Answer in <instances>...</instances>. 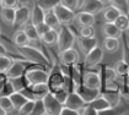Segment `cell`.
Listing matches in <instances>:
<instances>
[{
	"mask_svg": "<svg viewBox=\"0 0 129 115\" xmlns=\"http://www.w3.org/2000/svg\"><path fill=\"white\" fill-rule=\"evenodd\" d=\"M19 51L22 56L25 57L30 64L32 65H41L44 67H52L49 57L47 56V54L37 45L33 44H28L25 47H17Z\"/></svg>",
	"mask_w": 129,
	"mask_h": 115,
	"instance_id": "obj_1",
	"label": "cell"
},
{
	"mask_svg": "<svg viewBox=\"0 0 129 115\" xmlns=\"http://www.w3.org/2000/svg\"><path fill=\"white\" fill-rule=\"evenodd\" d=\"M48 76H49V71L46 70L44 66H41V65H33L32 67H28L23 75L28 87L40 85V83H47Z\"/></svg>",
	"mask_w": 129,
	"mask_h": 115,
	"instance_id": "obj_2",
	"label": "cell"
},
{
	"mask_svg": "<svg viewBox=\"0 0 129 115\" xmlns=\"http://www.w3.org/2000/svg\"><path fill=\"white\" fill-rule=\"evenodd\" d=\"M76 42V34L71 31L70 26H61L58 29V43L57 48L58 51H64L68 49L73 48V45Z\"/></svg>",
	"mask_w": 129,
	"mask_h": 115,
	"instance_id": "obj_3",
	"label": "cell"
},
{
	"mask_svg": "<svg viewBox=\"0 0 129 115\" xmlns=\"http://www.w3.org/2000/svg\"><path fill=\"white\" fill-rule=\"evenodd\" d=\"M64 81H65V74H64L61 66L54 65V66L50 67L48 82H47L50 93H55L57 91L64 88Z\"/></svg>",
	"mask_w": 129,
	"mask_h": 115,
	"instance_id": "obj_4",
	"label": "cell"
},
{
	"mask_svg": "<svg viewBox=\"0 0 129 115\" xmlns=\"http://www.w3.org/2000/svg\"><path fill=\"white\" fill-rule=\"evenodd\" d=\"M105 55V50L101 48V47H96L93 48L89 54L85 55V63H84V69L85 70H91L93 67H96L97 65L101 64L102 59Z\"/></svg>",
	"mask_w": 129,
	"mask_h": 115,
	"instance_id": "obj_5",
	"label": "cell"
},
{
	"mask_svg": "<svg viewBox=\"0 0 129 115\" xmlns=\"http://www.w3.org/2000/svg\"><path fill=\"white\" fill-rule=\"evenodd\" d=\"M54 12V15L57 16L58 21L60 22L61 26H70L73 22H74V19H75V12L71 11V10L67 9L65 6H63L61 4H58L54 9L52 10Z\"/></svg>",
	"mask_w": 129,
	"mask_h": 115,
	"instance_id": "obj_6",
	"label": "cell"
},
{
	"mask_svg": "<svg viewBox=\"0 0 129 115\" xmlns=\"http://www.w3.org/2000/svg\"><path fill=\"white\" fill-rule=\"evenodd\" d=\"M43 102V106L46 110V114L48 115H60L61 110H63V104L57 100V98L54 97L53 93H48L47 96L42 99Z\"/></svg>",
	"mask_w": 129,
	"mask_h": 115,
	"instance_id": "obj_7",
	"label": "cell"
},
{
	"mask_svg": "<svg viewBox=\"0 0 129 115\" xmlns=\"http://www.w3.org/2000/svg\"><path fill=\"white\" fill-rule=\"evenodd\" d=\"M27 61H23V60H12V64L11 66L8 69V71L5 72V76L8 80H15V78H19L22 77L25 75L26 70L28 69L27 67Z\"/></svg>",
	"mask_w": 129,
	"mask_h": 115,
	"instance_id": "obj_8",
	"label": "cell"
},
{
	"mask_svg": "<svg viewBox=\"0 0 129 115\" xmlns=\"http://www.w3.org/2000/svg\"><path fill=\"white\" fill-rule=\"evenodd\" d=\"M82 86L91 88V89H100L102 88V80L99 72L85 70L82 72Z\"/></svg>",
	"mask_w": 129,
	"mask_h": 115,
	"instance_id": "obj_9",
	"label": "cell"
},
{
	"mask_svg": "<svg viewBox=\"0 0 129 115\" xmlns=\"http://www.w3.org/2000/svg\"><path fill=\"white\" fill-rule=\"evenodd\" d=\"M86 103L81 99V97L76 93V92H71L69 93V96L67 98L65 103H64V108H68V109H71V110H75L78 111L80 115L84 113L85 108H86Z\"/></svg>",
	"mask_w": 129,
	"mask_h": 115,
	"instance_id": "obj_10",
	"label": "cell"
},
{
	"mask_svg": "<svg viewBox=\"0 0 129 115\" xmlns=\"http://www.w3.org/2000/svg\"><path fill=\"white\" fill-rule=\"evenodd\" d=\"M79 51L74 48L59 53V61L61 66H74L79 63Z\"/></svg>",
	"mask_w": 129,
	"mask_h": 115,
	"instance_id": "obj_11",
	"label": "cell"
},
{
	"mask_svg": "<svg viewBox=\"0 0 129 115\" xmlns=\"http://www.w3.org/2000/svg\"><path fill=\"white\" fill-rule=\"evenodd\" d=\"M80 11L89 12L91 15H96L105 9V3L101 0H80Z\"/></svg>",
	"mask_w": 129,
	"mask_h": 115,
	"instance_id": "obj_12",
	"label": "cell"
},
{
	"mask_svg": "<svg viewBox=\"0 0 129 115\" xmlns=\"http://www.w3.org/2000/svg\"><path fill=\"white\" fill-rule=\"evenodd\" d=\"M31 17V8L30 6H17L15 9V27L22 28L26 23L30 22Z\"/></svg>",
	"mask_w": 129,
	"mask_h": 115,
	"instance_id": "obj_13",
	"label": "cell"
},
{
	"mask_svg": "<svg viewBox=\"0 0 129 115\" xmlns=\"http://www.w3.org/2000/svg\"><path fill=\"white\" fill-rule=\"evenodd\" d=\"M76 44L79 47L80 51L82 54H89L90 51L93 48H96L99 45V40L95 38H85V37H81V36H78L76 37Z\"/></svg>",
	"mask_w": 129,
	"mask_h": 115,
	"instance_id": "obj_14",
	"label": "cell"
},
{
	"mask_svg": "<svg viewBox=\"0 0 129 115\" xmlns=\"http://www.w3.org/2000/svg\"><path fill=\"white\" fill-rule=\"evenodd\" d=\"M75 92L81 97V99H82L86 104H90L93 99H96V98L101 94V91H100V89H91V88H87V87L82 86V85L78 87Z\"/></svg>",
	"mask_w": 129,
	"mask_h": 115,
	"instance_id": "obj_15",
	"label": "cell"
},
{
	"mask_svg": "<svg viewBox=\"0 0 129 115\" xmlns=\"http://www.w3.org/2000/svg\"><path fill=\"white\" fill-rule=\"evenodd\" d=\"M74 22H75L79 27L93 26L95 22H96V19H95V15H91L89 12H84V11H79L78 14H75Z\"/></svg>",
	"mask_w": 129,
	"mask_h": 115,
	"instance_id": "obj_16",
	"label": "cell"
},
{
	"mask_svg": "<svg viewBox=\"0 0 129 115\" xmlns=\"http://www.w3.org/2000/svg\"><path fill=\"white\" fill-rule=\"evenodd\" d=\"M102 34L105 36V38H119L122 36V32L117 28L114 23L105 22L102 25Z\"/></svg>",
	"mask_w": 129,
	"mask_h": 115,
	"instance_id": "obj_17",
	"label": "cell"
},
{
	"mask_svg": "<svg viewBox=\"0 0 129 115\" xmlns=\"http://www.w3.org/2000/svg\"><path fill=\"white\" fill-rule=\"evenodd\" d=\"M69 76L74 83V87H75V91L79 86L82 85V69L76 64L74 66H70L69 70Z\"/></svg>",
	"mask_w": 129,
	"mask_h": 115,
	"instance_id": "obj_18",
	"label": "cell"
},
{
	"mask_svg": "<svg viewBox=\"0 0 129 115\" xmlns=\"http://www.w3.org/2000/svg\"><path fill=\"white\" fill-rule=\"evenodd\" d=\"M21 29H22V31L26 33L27 38L30 39L31 44H37V43H40V42H41V38L38 37L37 31H36V26H35V25H32L31 22L26 23V25H25V26H23Z\"/></svg>",
	"mask_w": 129,
	"mask_h": 115,
	"instance_id": "obj_19",
	"label": "cell"
},
{
	"mask_svg": "<svg viewBox=\"0 0 129 115\" xmlns=\"http://www.w3.org/2000/svg\"><path fill=\"white\" fill-rule=\"evenodd\" d=\"M122 12L117 8H114L113 5H109L103 10V20L107 23H114V21L118 19V16Z\"/></svg>",
	"mask_w": 129,
	"mask_h": 115,
	"instance_id": "obj_20",
	"label": "cell"
},
{
	"mask_svg": "<svg viewBox=\"0 0 129 115\" xmlns=\"http://www.w3.org/2000/svg\"><path fill=\"white\" fill-rule=\"evenodd\" d=\"M89 106H91L92 109H95L97 113L100 111H103V110H107V109H112V106L109 105V103L102 97V94H100L96 99H93L90 104H87Z\"/></svg>",
	"mask_w": 129,
	"mask_h": 115,
	"instance_id": "obj_21",
	"label": "cell"
},
{
	"mask_svg": "<svg viewBox=\"0 0 129 115\" xmlns=\"http://www.w3.org/2000/svg\"><path fill=\"white\" fill-rule=\"evenodd\" d=\"M44 11L38 8L36 4H33L32 9H31V17H30V22L32 25H38L41 22H44Z\"/></svg>",
	"mask_w": 129,
	"mask_h": 115,
	"instance_id": "obj_22",
	"label": "cell"
},
{
	"mask_svg": "<svg viewBox=\"0 0 129 115\" xmlns=\"http://www.w3.org/2000/svg\"><path fill=\"white\" fill-rule=\"evenodd\" d=\"M102 97L109 103V105L112 108H118L120 104V99L122 94L120 92H101Z\"/></svg>",
	"mask_w": 129,
	"mask_h": 115,
	"instance_id": "obj_23",
	"label": "cell"
},
{
	"mask_svg": "<svg viewBox=\"0 0 129 115\" xmlns=\"http://www.w3.org/2000/svg\"><path fill=\"white\" fill-rule=\"evenodd\" d=\"M0 17L5 25L14 26L15 25V9L0 8Z\"/></svg>",
	"mask_w": 129,
	"mask_h": 115,
	"instance_id": "obj_24",
	"label": "cell"
},
{
	"mask_svg": "<svg viewBox=\"0 0 129 115\" xmlns=\"http://www.w3.org/2000/svg\"><path fill=\"white\" fill-rule=\"evenodd\" d=\"M99 74H100L101 80H102V83H103V82H107V81H114V80H118V76L116 75L113 67L108 66V65L101 67V70L99 71Z\"/></svg>",
	"mask_w": 129,
	"mask_h": 115,
	"instance_id": "obj_25",
	"label": "cell"
},
{
	"mask_svg": "<svg viewBox=\"0 0 129 115\" xmlns=\"http://www.w3.org/2000/svg\"><path fill=\"white\" fill-rule=\"evenodd\" d=\"M120 47L119 38H105L102 43V49L108 53H116Z\"/></svg>",
	"mask_w": 129,
	"mask_h": 115,
	"instance_id": "obj_26",
	"label": "cell"
},
{
	"mask_svg": "<svg viewBox=\"0 0 129 115\" xmlns=\"http://www.w3.org/2000/svg\"><path fill=\"white\" fill-rule=\"evenodd\" d=\"M41 42H42L43 45H46V47L57 45V43H58V31H55V29L48 31V32L41 38Z\"/></svg>",
	"mask_w": 129,
	"mask_h": 115,
	"instance_id": "obj_27",
	"label": "cell"
},
{
	"mask_svg": "<svg viewBox=\"0 0 129 115\" xmlns=\"http://www.w3.org/2000/svg\"><path fill=\"white\" fill-rule=\"evenodd\" d=\"M12 42L16 47H25V45H28L31 44L30 43V39L27 38L26 33L22 31V29H17L14 36H12Z\"/></svg>",
	"mask_w": 129,
	"mask_h": 115,
	"instance_id": "obj_28",
	"label": "cell"
},
{
	"mask_svg": "<svg viewBox=\"0 0 129 115\" xmlns=\"http://www.w3.org/2000/svg\"><path fill=\"white\" fill-rule=\"evenodd\" d=\"M44 23H46L50 29H55V31H58V29L61 27L60 22L58 21L57 16L54 15L53 11H48V12L44 14Z\"/></svg>",
	"mask_w": 129,
	"mask_h": 115,
	"instance_id": "obj_29",
	"label": "cell"
},
{
	"mask_svg": "<svg viewBox=\"0 0 129 115\" xmlns=\"http://www.w3.org/2000/svg\"><path fill=\"white\" fill-rule=\"evenodd\" d=\"M10 99H11V103H12V106H14V113H15L16 110H19L21 106L28 100L21 92H14L10 96Z\"/></svg>",
	"mask_w": 129,
	"mask_h": 115,
	"instance_id": "obj_30",
	"label": "cell"
},
{
	"mask_svg": "<svg viewBox=\"0 0 129 115\" xmlns=\"http://www.w3.org/2000/svg\"><path fill=\"white\" fill-rule=\"evenodd\" d=\"M59 3H60V0H35V4L38 8H41L44 12L52 11Z\"/></svg>",
	"mask_w": 129,
	"mask_h": 115,
	"instance_id": "obj_31",
	"label": "cell"
},
{
	"mask_svg": "<svg viewBox=\"0 0 129 115\" xmlns=\"http://www.w3.org/2000/svg\"><path fill=\"white\" fill-rule=\"evenodd\" d=\"M113 70L116 72V75L120 78L125 77L127 75H129V66L123 61V60H118L114 65H113Z\"/></svg>",
	"mask_w": 129,
	"mask_h": 115,
	"instance_id": "obj_32",
	"label": "cell"
},
{
	"mask_svg": "<svg viewBox=\"0 0 129 115\" xmlns=\"http://www.w3.org/2000/svg\"><path fill=\"white\" fill-rule=\"evenodd\" d=\"M120 89H122V85L118 82V80H114V81L103 82L101 92H120Z\"/></svg>",
	"mask_w": 129,
	"mask_h": 115,
	"instance_id": "obj_33",
	"label": "cell"
},
{
	"mask_svg": "<svg viewBox=\"0 0 129 115\" xmlns=\"http://www.w3.org/2000/svg\"><path fill=\"white\" fill-rule=\"evenodd\" d=\"M114 25L117 26V28L123 33V32H125L129 27V17L128 15H124V14H120L118 16V19L114 21Z\"/></svg>",
	"mask_w": 129,
	"mask_h": 115,
	"instance_id": "obj_34",
	"label": "cell"
},
{
	"mask_svg": "<svg viewBox=\"0 0 129 115\" xmlns=\"http://www.w3.org/2000/svg\"><path fill=\"white\" fill-rule=\"evenodd\" d=\"M35 103H36V100H27L19 110H16L14 113V115H31L32 110H33V106H35Z\"/></svg>",
	"mask_w": 129,
	"mask_h": 115,
	"instance_id": "obj_35",
	"label": "cell"
},
{
	"mask_svg": "<svg viewBox=\"0 0 129 115\" xmlns=\"http://www.w3.org/2000/svg\"><path fill=\"white\" fill-rule=\"evenodd\" d=\"M12 64V59L8 54H0V74H5Z\"/></svg>",
	"mask_w": 129,
	"mask_h": 115,
	"instance_id": "obj_36",
	"label": "cell"
},
{
	"mask_svg": "<svg viewBox=\"0 0 129 115\" xmlns=\"http://www.w3.org/2000/svg\"><path fill=\"white\" fill-rule=\"evenodd\" d=\"M109 3H111L114 8H117L122 14L128 15V12H129V1L128 0H111Z\"/></svg>",
	"mask_w": 129,
	"mask_h": 115,
	"instance_id": "obj_37",
	"label": "cell"
},
{
	"mask_svg": "<svg viewBox=\"0 0 129 115\" xmlns=\"http://www.w3.org/2000/svg\"><path fill=\"white\" fill-rule=\"evenodd\" d=\"M0 106L6 114L14 113V106H12L10 97H0Z\"/></svg>",
	"mask_w": 129,
	"mask_h": 115,
	"instance_id": "obj_38",
	"label": "cell"
},
{
	"mask_svg": "<svg viewBox=\"0 0 129 115\" xmlns=\"http://www.w3.org/2000/svg\"><path fill=\"white\" fill-rule=\"evenodd\" d=\"M10 81H11V83H12V87H14L15 92H22L26 87H28L23 76L19 77V78H15V80H10Z\"/></svg>",
	"mask_w": 129,
	"mask_h": 115,
	"instance_id": "obj_39",
	"label": "cell"
},
{
	"mask_svg": "<svg viewBox=\"0 0 129 115\" xmlns=\"http://www.w3.org/2000/svg\"><path fill=\"white\" fill-rule=\"evenodd\" d=\"M96 34V31L93 26H85V27H79V34L81 37H85V38H93Z\"/></svg>",
	"mask_w": 129,
	"mask_h": 115,
	"instance_id": "obj_40",
	"label": "cell"
},
{
	"mask_svg": "<svg viewBox=\"0 0 129 115\" xmlns=\"http://www.w3.org/2000/svg\"><path fill=\"white\" fill-rule=\"evenodd\" d=\"M60 4L63 6H65L67 9L71 10V11H75V10L79 9L80 0H60Z\"/></svg>",
	"mask_w": 129,
	"mask_h": 115,
	"instance_id": "obj_41",
	"label": "cell"
},
{
	"mask_svg": "<svg viewBox=\"0 0 129 115\" xmlns=\"http://www.w3.org/2000/svg\"><path fill=\"white\" fill-rule=\"evenodd\" d=\"M53 94H54V97L57 98V100L64 105V103H65L67 98H68V96H69V92H68L65 88H61V89L57 91V92H55V93H53Z\"/></svg>",
	"mask_w": 129,
	"mask_h": 115,
	"instance_id": "obj_42",
	"label": "cell"
},
{
	"mask_svg": "<svg viewBox=\"0 0 129 115\" xmlns=\"http://www.w3.org/2000/svg\"><path fill=\"white\" fill-rule=\"evenodd\" d=\"M31 115H46V110H44V106H43V102L42 100H36Z\"/></svg>",
	"mask_w": 129,
	"mask_h": 115,
	"instance_id": "obj_43",
	"label": "cell"
},
{
	"mask_svg": "<svg viewBox=\"0 0 129 115\" xmlns=\"http://www.w3.org/2000/svg\"><path fill=\"white\" fill-rule=\"evenodd\" d=\"M14 92H15V89L12 87V83H11L10 80H8L4 88H3V91H1V93H0V97H10Z\"/></svg>",
	"mask_w": 129,
	"mask_h": 115,
	"instance_id": "obj_44",
	"label": "cell"
},
{
	"mask_svg": "<svg viewBox=\"0 0 129 115\" xmlns=\"http://www.w3.org/2000/svg\"><path fill=\"white\" fill-rule=\"evenodd\" d=\"M20 6L19 0H1L0 1V8H6V9H16Z\"/></svg>",
	"mask_w": 129,
	"mask_h": 115,
	"instance_id": "obj_45",
	"label": "cell"
},
{
	"mask_svg": "<svg viewBox=\"0 0 129 115\" xmlns=\"http://www.w3.org/2000/svg\"><path fill=\"white\" fill-rule=\"evenodd\" d=\"M36 31H37V34H38V37L42 38L48 31H50V28L44 23V22H41L38 25H36Z\"/></svg>",
	"mask_w": 129,
	"mask_h": 115,
	"instance_id": "obj_46",
	"label": "cell"
},
{
	"mask_svg": "<svg viewBox=\"0 0 129 115\" xmlns=\"http://www.w3.org/2000/svg\"><path fill=\"white\" fill-rule=\"evenodd\" d=\"M123 61L129 66V43L127 42V39L123 40Z\"/></svg>",
	"mask_w": 129,
	"mask_h": 115,
	"instance_id": "obj_47",
	"label": "cell"
},
{
	"mask_svg": "<svg viewBox=\"0 0 129 115\" xmlns=\"http://www.w3.org/2000/svg\"><path fill=\"white\" fill-rule=\"evenodd\" d=\"M81 115H99V113L95 110V109H92L91 106L86 105V108H85V110H84V113Z\"/></svg>",
	"mask_w": 129,
	"mask_h": 115,
	"instance_id": "obj_48",
	"label": "cell"
},
{
	"mask_svg": "<svg viewBox=\"0 0 129 115\" xmlns=\"http://www.w3.org/2000/svg\"><path fill=\"white\" fill-rule=\"evenodd\" d=\"M60 115H80V114L78 111H75V110H71V109H68V108L63 106V110H61Z\"/></svg>",
	"mask_w": 129,
	"mask_h": 115,
	"instance_id": "obj_49",
	"label": "cell"
},
{
	"mask_svg": "<svg viewBox=\"0 0 129 115\" xmlns=\"http://www.w3.org/2000/svg\"><path fill=\"white\" fill-rule=\"evenodd\" d=\"M117 108H112V109H107V110H103V111H100L99 115H118L116 111Z\"/></svg>",
	"mask_w": 129,
	"mask_h": 115,
	"instance_id": "obj_50",
	"label": "cell"
},
{
	"mask_svg": "<svg viewBox=\"0 0 129 115\" xmlns=\"http://www.w3.org/2000/svg\"><path fill=\"white\" fill-rule=\"evenodd\" d=\"M6 81H8V78H6V76H5V74H0V93H1V91H3L4 86H5Z\"/></svg>",
	"mask_w": 129,
	"mask_h": 115,
	"instance_id": "obj_51",
	"label": "cell"
},
{
	"mask_svg": "<svg viewBox=\"0 0 129 115\" xmlns=\"http://www.w3.org/2000/svg\"><path fill=\"white\" fill-rule=\"evenodd\" d=\"M122 88L129 89V75H127L125 77H123V86H122Z\"/></svg>",
	"mask_w": 129,
	"mask_h": 115,
	"instance_id": "obj_52",
	"label": "cell"
},
{
	"mask_svg": "<svg viewBox=\"0 0 129 115\" xmlns=\"http://www.w3.org/2000/svg\"><path fill=\"white\" fill-rule=\"evenodd\" d=\"M35 0H19V3H20V5L22 6H30L31 3H33Z\"/></svg>",
	"mask_w": 129,
	"mask_h": 115,
	"instance_id": "obj_53",
	"label": "cell"
},
{
	"mask_svg": "<svg viewBox=\"0 0 129 115\" xmlns=\"http://www.w3.org/2000/svg\"><path fill=\"white\" fill-rule=\"evenodd\" d=\"M0 54H6V49L3 45V43L0 42Z\"/></svg>",
	"mask_w": 129,
	"mask_h": 115,
	"instance_id": "obj_54",
	"label": "cell"
},
{
	"mask_svg": "<svg viewBox=\"0 0 129 115\" xmlns=\"http://www.w3.org/2000/svg\"><path fill=\"white\" fill-rule=\"evenodd\" d=\"M0 115H6V113H5V111L1 109V106H0Z\"/></svg>",
	"mask_w": 129,
	"mask_h": 115,
	"instance_id": "obj_55",
	"label": "cell"
},
{
	"mask_svg": "<svg viewBox=\"0 0 129 115\" xmlns=\"http://www.w3.org/2000/svg\"><path fill=\"white\" fill-rule=\"evenodd\" d=\"M101 1H102V3H109L111 0H101Z\"/></svg>",
	"mask_w": 129,
	"mask_h": 115,
	"instance_id": "obj_56",
	"label": "cell"
},
{
	"mask_svg": "<svg viewBox=\"0 0 129 115\" xmlns=\"http://www.w3.org/2000/svg\"><path fill=\"white\" fill-rule=\"evenodd\" d=\"M6 115H14V113H9V114H6Z\"/></svg>",
	"mask_w": 129,
	"mask_h": 115,
	"instance_id": "obj_57",
	"label": "cell"
},
{
	"mask_svg": "<svg viewBox=\"0 0 129 115\" xmlns=\"http://www.w3.org/2000/svg\"><path fill=\"white\" fill-rule=\"evenodd\" d=\"M127 32H128V36H129V27H128V29H127Z\"/></svg>",
	"mask_w": 129,
	"mask_h": 115,
	"instance_id": "obj_58",
	"label": "cell"
},
{
	"mask_svg": "<svg viewBox=\"0 0 129 115\" xmlns=\"http://www.w3.org/2000/svg\"><path fill=\"white\" fill-rule=\"evenodd\" d=\"M0 37H1V31H0Z\"/></svg>",
	"mask_w": 129,
	"mask_h": 115,
	"instance_id": "obj_59",
	"label": "cell"
},
{
	"mask_svg": "<svg viewBox=\"0 0 129 115\" xmlns=\"http://www.w3.org/2000/svg\"><path fill=\"white\" fill-rule=\"evenodd\" d=\"M128 17H129V12H128Z\"/></svg>",
	"mask_w": 129,
	"mask_h": 115,
	"instance_id": "obj_60",
	"label": "cell"
},
{
	"mask_svg": "<svg viewBox=\"0 0 129 115\" xmlns=\"http://www.w3.org/2000/svg\"><path fill=\"white\" fill-rule=\"evenodd\" d=\"M46 115H48V114H46Z\"/></svg>",
	"mask_w": 129,
	"mask_h": 115,
	"instance_id": "obj_61",
	"label": "cell"
},
{
	"mask_svg": "<svg viewBox=\"0 0 129 115\" xmlns=\"http://www.w3.org/2000/svg\"><path fill=\"white\" fill-rule=\"evenodd\" d=\"M0 1H1V0H0Z\"/></svg>",
	"mask_w": 129,
	"mask_h": 115,
	"instance_id": "obj_62",
	"label": "cell"
}]
</instances>
